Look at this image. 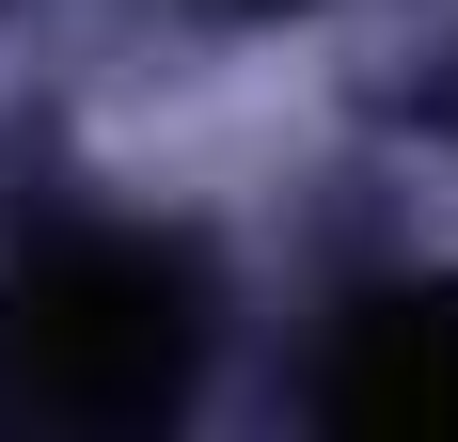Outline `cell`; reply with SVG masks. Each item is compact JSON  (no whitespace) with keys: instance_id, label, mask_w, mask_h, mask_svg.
<instances>
[{"instance_id":"cell-1","label":"cell","mask_w":458,"mask_h":442,"mask_svg":"<svg viewBox=\"0 0 458 442\" xmlns=\"http://www.w3.org/2000/svg\"><path fill=\"white\" fill-rule=\"evenodd\" d=\"M206 379V268L174 237L80 221L0 268V411L32 427H158Z\"/></svg>"},{"instance_id":"cell-2","label":"cell","mask_w":458,"mask_h":442,"mask_svg":"<svg viewBox=\"0 0 458 442\" xmlns=\"http://www.w3.org/2000/svg\"><path fill=\"white\" fill-rule=\"evenodd\" d=\"M317 411L364 427V442H443L458 427V285H379V301H348Z\"/></svg>"},{"instance_id":"cell-3","label":"cell","mask_w":458,"mask_h":442,"mask_svg":"<svg viewBox=\"0 0 458 442\" xmlns=\"http://www.w3.org/2000/svg\"><path fill=\"white\" fill-rule=\"evenodd\" d=\"M237 16H284V0H237Z\"/></svg>"}]
</instances>
